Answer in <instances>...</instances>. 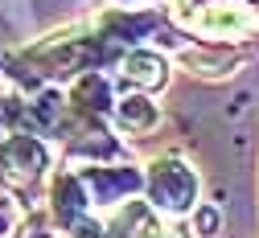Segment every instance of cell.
Masks as SVG:
<instances>
[{
	"mask_svg": "<svg viewBox=\"0 0 259 238\" xmlns=\"http://www.w3.org/2000/svg\"><path fill=\"white\" fill-rule=\"evenodd\" d=\"M189 29H198L202 37H247L259 29V9L251 0H218L193 13Z\"/></svg>",
	"mask_w": 259,
	"mask_h": 238,
	"instance_id": "1",
	"label": "cell"
},
{
	"mask_svg": "<svg viewBox=\"0 0 259 238\" xmlns=\"http://www.w3.org/2000/svg\"><path fill=\"white\" fill-rule=\"evenodd\" d=\"M148 193L156 206H165V210H189V201L193 193H198V181H193V173L185 164L177 160H165V164H156L152 168V177H148Z\"/></svg>",
	"mask_w": 259,
	"mask_h": 238,
	"instance_id": "2",
	"label": "cell"
},
{
	"mask_svg": "<svg viewBox=\"0 0 259 238\" xmlns=\"http://www.w3.org/2000/svg\"><path fill=\"white\" fill-rule=\"evenodd\" d=\"M5 164H9V173L17 181H29L33 173H41L46 152L37 148V140H29V135H13V140L5 144Z\"/></svg>",
	"mask_w": 259,
	"mask_h": 238,
	"instance_id": "3",
	"label": "cell"
},
{
	"mask_svg": "<svg viewBox=\"0 0 259 238\" xmlns=\"http://www.w3.org/2000/svg\"><path fill=\"white\" fill-rule=\"evenodd\" d=\"M87 185L95 189L99 201H119L123 193H132L140 185V177L132 168H95V173H87Z\"/></svg>",
	"mask_w": 259,
	"mask_h": 238,
	"instance_id": "4",
	"label": "cell"
},
{
	"mask_svg": "<svg viewBox=\"0 0 259 238\" xmlns=\"http://www.w3.org/2000/svg\"><path fill=\"white\" fill-rule=\"evenodd\" d=\"M123 70H127V78H136L140 86H160V82H165V62L152 58V54H132L123 62Z\"/></svg>",
	"mask_w": 259,
	"mask_h": 238,
	"instance_id": "5",
	"label": "cell"
},
{
	"mask_svg": "<svg viewBox=\"0 0 259 238\" xmlns=\"http://www.w3.org/2000/svg\"><path fill=\"white\" fill-rule=\"evenodd\" d=\"M119 119H123L127 127H152L160 115H156V107L148 103V99L132 94V99H123V103H119Z\"/></svg>",
	"mask_w": 259,
	"mask_h": 238,
	"instance_id": "6",
	"label": "cell"
},
{
	"mask_svg": "<svg viewBox=\"0 0 259 238\" xmlns=\"http://www.w3.org/2000/svg\"><path fill=\"white\" fill-rule=\"evenodd\" d=\"M198 230H202V234L218 230V214H214V210H202V214H198Z\"/></svg>",
	"mask_w": 259,
	"mask_h": 238,
	"instance_id": "7",
	"label": "cell"
},
{
	"mask_svg": "<svg viewBox=\"0 0 259 238\" xmlns=\"http://www.w3.org/2000/svg\"><path fill=\"white\" fill-rule=\"evenodd\" d=\"M144 238H181V234H165V230H152V234H144Z\"/></svg>",
	"mask_w": 259,
	"mask_h": 238,
	"instance_id": "8",
	"label": "cell"
}]
</instances>
